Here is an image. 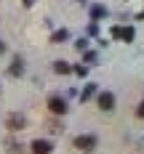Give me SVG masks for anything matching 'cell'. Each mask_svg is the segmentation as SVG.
Wrapping results in <instances>:
<instances>
[{
  "mask_svg": "<svg viewBox=\"0 0 144 154\" xmlns=\"http://www.w3.org/2000/svg\"><path fill=\"white\" fill-rule=\"evenodd\" d=\"M48 109H51L53 114H64V112H67V101H64L62 96H51V98H48Z\"/></svg>",
  "mask_w": 144,
  "mask_h": 154,
  "instance_id": "cell-1",
  "label": "cell"
},
{
  "mask_svg": "<svg viewBox=\"0 0 144 154\" xmlns=\"http://www.w3.org/2000/svg\"><path fill=\"white\" fill-rule=\"evenodd\" d=\"M75 146H78L80 152H91V149H96V138L94 136H78L75 138Z\"/></svg>",
  "mask_w": 144,
  "mask_h": 154,
  "instance_id": "cell-2",
  "label": "cell"
},
{
  "mask_svg": "<svg viewBox=\"0 0 144 154\" xmlns=\"http://www.w3.org/2000/svg\"><path fill=\"white\" fill-rule=\"evenodd\" d=\"M99 106L104 109V112H110V109H115V96H112L110 91L99 93Z\"/></svg>",
  "mask_w": 144,
  "mask_h": 154,
  "instance_id": "cell-3",
  "label": "cell"
},
{
  "mask_svg": "<svg viewBox=\"0 0 144 154\" xmlns=\"http://www.w3.org/2000/svg\"><path fill=\"white\" fill-rule=\"evenodd\" d=\"M51 141H32V154H51Z\"/></svg>",
  "mask_w": 144,
  "mask_h": 154,
  "instance_id": "cell-4",
  "label": "cell"
},
{
  "mask_svg": "<svg viewBox=\"0 0 144 154\" xmlns=\"http://www.w3.org/2000/svg\"><path fill=\"white\" fill-rule=\"evenodd\" d=\"M5 125H8V130H21V128H24V117H19V114H11V117L5 120Z\"/></svg>",
  "mask_w": 144,
  "mask_h": 154,
  "instance_id": "cell-5",
  "label": "cell"
},
{
  "mask_svg": "<svg viewBox=\"0 0 144 154\" xmlns=\"http://www.w3.org/2000/svg\"><path fill=\"white\" fill-rule=\"evenodd\" d=\"M21 72H24V64H21V59H16L11 66V75H21Z\"/></svg>",
  "mask_w": 144,
  "mask_h": 154,
  "instance_id": "cell-6",
  "label": "cell"
},
{
  "mask_svg": "<svg viewBox=\"0 0 144 154\" xmlns=\"http://www.w3.org/2000/svg\"><path fill=\"white\" fill-rule=\"evenodd\" d=\"M53 69H56L59 75H69V66H67L64 61H56V66H53Z\"/></svg>",
  "mask_w": 144,
  "mask_h": 154,
  "instance_id": "cell-7",
  "label": "cell"
},
{
  "mask_svg": "<svg viewBox=\"0 0 144 154\" xmlns=\"http://www.w3.org/2000/svg\"><path fill=\"white\" fill-rule=\"evenodd\" d=\"M94 91H96L94 85H88V88H85V91L80 93V98H83V101H85V98H91V96H94Z\"/></svg>",
  "mask_w": 144,
  "mask_h": 154,
  "instance_id": "cell-8",
  "label": "cell"
},
{
  "mask_svg": "<svg viewBox=\"0 0 144 154\" xmlns=\"http://www.w3.org/2000/svg\"><path fill=\"white\" fill-rule=\"evenodd\" d=\"M64 37H67V32H64V29L56 32V35H53V43H59V40H64Z\"/></svg>",
  "mask_w": 144,
  "mask_h": 154,
  "instance_id": "cell-9",
  "label": "cell"
},
{
  "mask_svg": "<svg viewBox=\"0 0 144 154\" xmlns=\"http://www.w3.org/2000/svg\"><path fill=\"white\" fill-rule=\"evenodd\" d=\"M136 117H142V120H144V101L139 104V109H136Z\"/></svg>",
  "mask_w": 144,
  "mask_h": 154,
  "instance_id": "cell-10",
  "label": "cell"
},
{
  "mask_svg": "<svg viewBox=\"0 0 144 154\" xmlns=\"http://www.w3.org/2000/svg\"><path fill=\"white\" fill-rule=\"evenodd\" d=\"M24 5H32V0H24Z\"/></svg>",
  "mask_w": 144,
  "mask_h": 154,
  "instance_id": "cell-11",
  "label": "cell"
},
{
  "mask_svg": "<svg viewBox=\"0 0 144 154\" xmlns=\"http://www.w3.org/2000/svg\"><path fill=\"white\" fill-rule=\"evenodd\" d=\"M3 51H5V45H3V43H0V53H3Z\"/></svg>",
  "mask_w": 144,
  "mask_h": 154,
  "instance_id": "cell-12",
  "label": "cell"
}]
</instances>
